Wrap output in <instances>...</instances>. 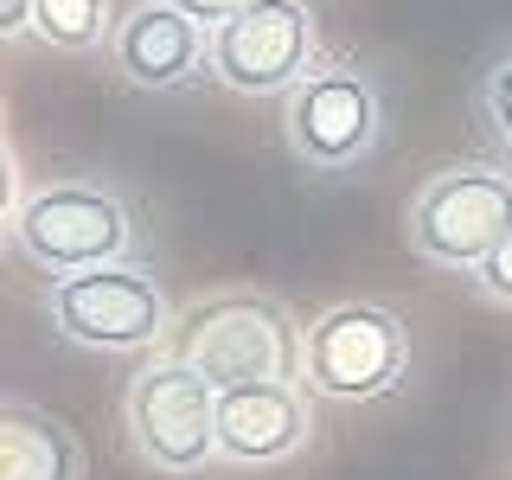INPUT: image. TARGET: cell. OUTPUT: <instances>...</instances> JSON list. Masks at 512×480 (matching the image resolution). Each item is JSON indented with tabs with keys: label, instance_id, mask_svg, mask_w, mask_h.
I'll return each instance as SVG.
<instances>
[{
	"label": "cell",
	"instance_id": "obj_18",
	"mask_svg": "<svg viewBox=\"0 0 512 480\" xmlns=\"http://www.w3.org/2000/svg\"><path fill=\"white\" fill-rule=\"evenodd\" d=\"M0 122H7V103H0Z\"/></svg>",
	"mask_w": 512,
	"mask_h": 480
},
{
	"label": "cell",
	"instance_id": "obj_4",
	"mask_svg": "<svg viewBox=\"0 0 512 480\" xmlns=\"http://www.w3.org/2000/svg\"><path fill=\"white\" fill-rule=\"evenodd\" d=\"M404 359V320L372 301H340L308 327V384L333 404H372V397L397 391Z\"/></svg>",
	"mask_w": 512,
	"mask_h": 480
},
{
	"label": "cell",
	"instance_id": "obj_16",
	"mask_svg": "<svg viewBox=\"0 0 512 480\" xmlns=\"http://www.w3.org/2000/svg\"><path fill=\"white\" fill-rule=\"evenodd\" d=\"M13 199H20V167H13L7 141H0V224L13 218Z\"/></svg>",
	"mask_w": 512,
	"mask_h": 480
},
{
	"label": "cell",
	"instance_id": "obj_14",
	"mask_svg": "<svg viewBox=\"0 0 512 480\" xmlns=\"http://www.w3.org/2000/svg\"><path fill=\"white\" fill-rule=\"evenodd\" d=\"M474 282H480V295H487V301L512 308V237H500V250H493L487 263L474 269Z\"/></svg>",
	"mask_w": 512,
	"mask_h": 480
},
{
	"label": "cell",
	"instance_id": "obj_12",
	"mask_svg": "<svg viewBox=\"0 0 512 480\" xmlns=\"http://www.w3.org/2000/svg\"><path fill=\"white\" fill-rule=\"evenodd\" d=\"M32 26L64 52H90L103 39V0H32Z\"/></svg>",
	"mask_w": 512,
	"mask_h": 480
},
{
	"label": "cell",
	"instance_id": "obj_15",
	"mask_svg": "<svg viewBox=\"0 0 512 480\" xmlns=\"http://www.w3.org/2000/svg\"><path fill=\"white\" fill-rule=\"evenodd\" d=\"M167 7L192 13V20H231V13H244L250 0H167Z\"/></svg>",
	"mask_w": 512,
	"mask_h": 480
},
{
	"label": "cell",
	"instance_id": "obj_17",
	"mask_svg": "<svg viewBox=\"0 0 512 480\" xmlns=\"http://www.w3.org/2000/svg\"><path fill=\"white\" fill-rule=\"evenodd\" d=\"M20 26H32V0H0V39H13Z\"/></svg>",
	"mask_w": 512,
	"mask_h": 480
},
{
	"label": "cell",
	"instance_id": "obj_8",
	"mask_svg": "<svg viewBox=\"0 0 512 480\" xmlns=\"http://www.w3.org/2000/svg\"><path fill=\"white\" fill-rule=\"evenodd\" d=\"M384 103L365 71H314L288 90L282 135L295 160H308L314 173H346L378 148Z\"/></svg>",
	"mask_w": 512,
	"mask_h": 480
},
{
	"label": "cell",
	"instance_id": "obj_13",
	"mask_svg": "<svg viewBox=\"0 0 512 480\" xmlns=\"http://www.w3.org/2000/svg\"><path fill=\"white\" fill-rule=\"evenodd\" d=\"M480 103H487V122H493V135L512 148V58H500L487 71V90H480Z\"/></svg>",
	"mask_w": 512,
	"mask_h": 480
},
{
	"label": "cell",
	"instance_id": "obj_1",
	"mask_svg": "<svg viewBox=\"0 0 512 480\" xmlns=\"http://www.w3.org/2000/svg\"><path fill=\"white\" fill-rule=\"evenodd\" d=\"M173 359L205 372L218 391L231 384H295L308 372V340L276 295H218L173 320Z\"/></svg>",
	"mask_w": 512,
	"mask_h": 480
},
{
	"label": "cell",
	"instance_id": "obj_5",
	"mask_svg": "<svg viewBox=\"0 0 512 480\" xmlns=\"http://www.w3.org/2000/svg\"><path fill=\"white\" fill-rule=\"evenodd\" d=\"M52 327L90 352H135V346L167 340L173 314L148 269L109 263V269H84V276L52 282Z\"/></svg>",
	"mask_w": 512,
	"mask_h": 480
},
{
	"label": "cell",
	"instance_id": "obj_6",
	"mask_svg": "<svg viewBox=\"0 0 512 480\" xmlns=\"http://www.w3.org/2000/svg\"><path fill=\"white\" fill-rule=\"evenodd\" d=\"M128 429L154 468L167 474L205 468L218 455V384L180 359H160L128 384Z\"/></svg>",
	"mask_w": 512,
	"mask_h": 480
},
{
	"label": "cell",
	"instance_id": "obj_3",
	"mask_svg": "<svg viewBox=\"0 0 512 480\" xmlns=\"http://www.w3.org/2000/svg\"><path fill=\"white\" fill-rule=\"evenodd\" d=\"M500 237H512V173L500 167H448L410 205V244L429 263L480 269Z\"/></svg>",
	"mask_w": 512,
	"mask_h": 480
},
{
	"label": "cell",
	"instance_id": "obj_10",
	"mask_svg": "<svg viewBox=\"0 0 512 480\" xmlns=\"http://www.w3.org/2000/svg\"><path fill=\"white\" fill-rule=\"evenodd\" d=\"M205 52H212V45H205L199 20L180 13V7H167V0H148V7H135L116 26V71L141 90H180L186 77L199 71Z\"/></svg>",
	"mask_w": 512,
	"mask_h": 480
},
{
	"label": "cell",
	"instance_id": "obj_9",
	"mask_svg": "<svg viewBox=\"0 0 512 480\" xmlns=\"http://www.w3.org/2000/svg\"><path fill=\"white\" fill-rule=\"evenodd\" d=\"M308 436L314 416L295 384H231V391H218V455L244 461V468L301 455Z\"/></svg>",
	"mask_w": 512,
	"mask_h": 480
},
{
	"label": "cell",
	"instance_id": "obj_7",
	"mask_svg": "<svg viewBox=\"0 0 512 480\" xmlns=\"http://www.w3.org/2000/svg\"><path fill=\"white\" fill-rule=\"evenodd\" d=\"M314 13L301 0H250L212 26V77L237 96H276L308 77Z\"/></svg>",
	"mask_w": 512,
	"mask_h": 480
},
{
	"label": "cell",
	"instance_id": "obj_2",
	"mask_svg": "<svg viewBox=\"0 0 512 480\" xmlns=\"http://www.w3.org/2000/svg\"><path fill=\"white\" fill-rule=\"evenodd\" d=\"M13 237L39 269L52 276H84V269H109L122 263L128 244H135V224H128V205L103 186L64 180L32 192L13 218Z\"/></svg>",
	"mask_w": 512,
	"mask_h": 480
},
{
	"label": "cell",
	"instance_id": "obj_11",
	"mask_svg": "<svg viewBox=\"0 0 512 480\" xmlns=\"http://www.w3.org/2000/svg\"><path fill=\"white\" fill-rule=\"evenodd\" d=\"M0 480H84V448L52 410L0 404Z\"/></svg>",
	"mask_w": 512,
	"mask_h": 480
}]
</instances>
